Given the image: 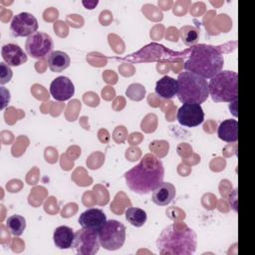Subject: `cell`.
I'll return each mask as SVG.
<instances>
[{
    "mask_svg": "<svg viewBox=\"0 0 255 255\" xmlns=\"http://www.w3.org/2000/svg\"><path fill=\"white\" fill-rule=\"evenodd\" d=\"M162 161L154 154L143 155L140 161L125 173L128 188L137 194H147L163 181Z\"/></svg>",
    "mask_w": 255,
    "mask_h": 255,
    "instance_id": "cell-1",
    "label": "cell"
},
{
    "mask_svg": "<svg viewBox=\"0 0 255 255\" xmlns=\"http://www.w3.org/2000/svg\"><path fill=\"white\" fill-rule=\"evenodd\" d=\"M159 254L190 255L196 249V234L183 222L166 226L156 240Z\"/></svg>",
    "mask_w": 255,
    "mask_h": 255,
    "instance_id": "cell-2",
    "label": "cell"
},
{
    "mask_svg": "<svg viewBox=\"0 0 255 255\" xmlns=\"http://www.w3.org/2000/svg\"><path fill=\"white\" fill-rule=\"evenodd\" d=\"M223 65L224 59L218 49L210 45L199 44L192 47L189 58L184 63V70L207 80L220 72Z\"/></svg>",
    "mask_w": 255,
    "mask_h": 255,
    "instance_id": "cell-3",
    "label": "cell"
},
{
    "mask_svg": "<svg viewBox=\"0 0 255 255\" xmlns=\"http://www.w3.org/2000/svg\"><path fill=\"white\" fill-rule=\"evenodd\" d=\"M176 80L178 84L176 96L182 104L195 103L200 105L209 97L208 82L206 79L194 73L184 71L178 74Z\"/></svg>",
    "mask_w": 255,
    "mask_h": 255,
    "instance_id": "cell-4",
    "label": "cell"
},
{
    "mask_svg": "<svg viewBox=\"0 0 255 255\" xmlns=\"http://www.w3.org/2000/svg\"><path fill=\"white\" fill-rule=\"evenodd\" d=\"M208 95L215 103H232L237 101V73L229 70H221L210 78L208 82Z\"/></svg>",
    "mask_w": 255,
    "mask_h": 255,
    "instance_id": "cell-5",
    "label": "cell"
},
{
    "mask_svg": "<svg viewBox=\"0 0 255 255\" xmlns=\"http://www.w3.org/2000/svg\"><path fill=\"white\" fill-rule=\"evenodd\" d=\"M98 237L101 246L106 250H118L125 244L126 227L118 220H107L106 223L98 230Z\"/></svg>",
    "mask_w": 255,
    "mask_h": 255,
    "instance_id": "cell-6",
    "label": "cell"
},
{
    "mask_svg": "<svg viewBox=\"0 0 255 255\" xmlns=\"http://www.w3.org/2000/svg\"><path fill=\"white\" fill-rule=\"evenodd\" d=\"M54 48L52 37L44 32H35L29 36L25 43V49L29 56L40 60L49 56Z\"/></svg>",
    "mask_w": 255,
    "mask_h": 255,
    "instance_id": "cell-7",
    "label": "cell"
},
{
    "mask_svg": "<svg viewBox=\"0 0 255 255\" xmlns=\"http://www.w3.org/2000/svg\"><path fill=\"white\" fill-rule=\"evenodd\" d=\"M98 231L83 228L75 232L73 249L80 255H94L100 249Z\"/></svg>",
    "mask_w": 255,
    "mask_h": 255,
    "instance_id": "cell-8",
    "label": "cell"
},
{
    "mask_svg": "<svg viewBox=\"0 0 255 255\" xmlns=\"http://www.w3.org/2000/svg\"><path fill=\"white\" fill-rule=\"evenodd\" d=\"M39 25L36 17L29 12H21L13 16L10 32L13 37H29L37 32Z\"/></svg>",
    "mask_w": 255,
    "mask_h": 255,
    "instance_id": "cell-9",
    "label": "cell"
},
{
    "mask_svg": "<svg viewBox=\"0 0 255 255\" xmlns=\"http://www.w3.org/2000/svg\"><path fill=\"white\" fill-rule=\"evenodd\" d=\"M176 119L181 126L193 128L204 121V112L199 104L184 103L177 111Z\"/></svg>",
    "mask_w": 255,
    "mask_h": 255,
    "instance_id": "cell-10",
    "label": "cell"
},
{
    "mask_svg": "<svg viewBox=\"0 0 255 255\" xmlns=\"http://www.w3.org/2000/svg\"><path fill=\"white\" fill-rule=\"evenodd\" d=\"M50 94L56 101H68L75 94L74 84L68 77H57L50 85Z\"/></svg>",
    "mask_w": 255,
    "mask_h": 255,
    "instance_id": "cell-11",
    "label": "cell"
},
{
    "mask_svg": "<svg viewBox=\"0 0 255 255\" xmlns=\"http://www.w3.org/2000/svg\"><path fill=\"white\" fill-rule=\"evenodd\" d=\"M78 221L83 228L98 231L106 223L107 216L99 208H89L81 213Z\"/></svg>",
    "mask_w": 255,
    "mask_h": 255,
    "instance_id": "cell-12",
    "label": "cell"
},
{
    "mask_svg": "<svg viewBox=\"0 0 255 255\" xmlns=\"http://www.w3.org/2000/svg\"><path fill=\"white\" fill-rule=\"evenodd\" d=\"M1 54L5 63L13 67L21 66L28 60V56L22 50V48L13 43H8L4 45L1 49Z\"/></svg>",
    "mask_w": 255,
    "mask_h": 255,
    "instance_id": "cell-13",
    "label": "cell"
},
{
    "mask_svg": "<svg viewBox=\"0 0 255 255\" xmlns=\"http://www.w3.org/2000/svg\"><path fill=\"white\" fill-rule=\"evenodd\" d=\"M176 194L175 187L170 182H161L157 185L151 193V200L153 203L159 206H165L169 204Z\"/></svg>",
    "mask_w": 255,
    "mask_h": 255,
    "instance_id": "cell-14",
    "label": "cell"
},
{
    "mask_svg": "<svg viewBox=\"0 0 255 255\" xmlns=\"http://www.w3.org/2000/svg\"><path fill=\"white\" fill-rule=\"evenodd\" d=\"M75 239L74 230L66 225H62L57 227L54 230L53 240L56 247L59 249H70L73 246Z\"/></svg>",
    "mask_w": 255,
    "mask_h": 255,
    "instance_id": "cell-15",
    "label": "cell"
},
{
    "mask_svg": "<svg viewBox=\"0 0 255 255\" xmlns=\"http://www.w3.org/2000/svg\"><path fill=\"white\" fill-rule=\"evenodd\" d=\"M178 84L177 80L164 76L155 84V93L162 99H172L177 95Z\"/></svg>",
    "mask_w": 255,
    "mask_h": 255,
    "instance_id": "cell-16",
    "label": "cell"
},
{
    "mask_svg": "<svg viewBox=\"0 0 255 255\" xmlns=\"http://www.w3.org/2000/svg\"><path fill=\"white\" fill-rule=\"evenodd\" d=\"M218 137L226 142H235L238 139V122L233 119L223 121L217 129Z\"/></svg>",
    "mask_w": 255,
    "mask_h": 255,
    "instance_id": "cell-17",
    "label": "cell"
},
{
    "mask_svg": "<svg viewBox=\"0 0 255 255\" xmlns=\"http://www.w3.org/2000/svg\"><path fill=\"white\" fill-rule=\"evenodd\" d=\"M70 63L69 55L63 51H53L48 56V67L55 73L63 72L70 66Z\"/></svg>",
    "mask_w": 255,
    "mask_h": 255,
    "instance_id": "cell-18",
    "label": "cell"
},
{
    "mask_svg": "<svg viewBox=\"0 0 255 255\" xmlns=\"http://www.w3.org/2000/svg\"><path fill=\"white\" fill-rule=\"evenodd\" d=\"M126 219L134 227L142 226L147 219L146 212L138 207H128L125 211Z\"/></svg>",
    "mask_w": 255,
    "mask_h": 255,
    "instance_id": "cell-19",
    "label": "cell"
},
{
    "mask_svg": "<svg viewBox=\"0 0 255 255\" xmlns=\"http://www.w3.org/2000/svg\"><path fill=\"white\" fill-rule=\"evenodd\" d=\"M6 227L12 235L20 236L26 228V219L18 214L11 215L6 220Z\"/></svg>",
    "mask_w": 255,
    "mask_h": 255,
    "instance_id": "cell-20",
    "label": "cell"
},
{
    "mask_svg": "<svg viewBox=\"0 0 255 255\" xmlns=\"http://www.w3.org/2000/svg\"><path fill=\"white\" fill-rule=\"evenodd\" d=\"M180 37L184 44L187 46L194 45L199 37V32L197 29L191 26H185L180 30Z\"/></svg>",
    "mask_w": 255,
    "mask_h": 255,
    "instance_id": "cell-21",
    "label": "cell"
},
{
    "mask_svg": "<svg viewBox=\"0 0 255 255\" xmlns=\"http://www.w3.org/2000/svg\"><path fill=\"white\" fill-rule=\"evenodd\" d=\"M134 88H135V84L130 85V86L128 88V90H127V96H128L129 99L133 100V99H134V95L136 94V95H137V99H138V101H139V100H141V99L144 97L145 89H144V87H142V86L139 85V84H137L136 91H135Z\"/></svg>",
    "mask_w": 255,
    "mask_h": 255,
    "instance_id": "cell-22",
    "label": "cell"
},
{
    "mask_svg": "<svg viewBox=\"0 0 255 255\" xmlns=\"http://www.w3.org/2000/svg\"><path fill=\"white\" fill-rule=\"evenodd\" d=\"M0 69H1V72H0V84L1 85H4L6 83H8L11 78H12V70L10 68L9 65H7L6 63H1L0 64Z\"/></svg>",
    "mask_w": 255,
    "mask_h": 255,
    "instance_id": "cell-23",
    "label": "cell"
}]
</instances>
